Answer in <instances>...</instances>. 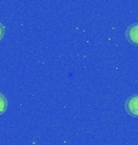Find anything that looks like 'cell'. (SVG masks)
Returning a JSON list of instances; mask_svg holds the SVG:
<instances>
[{"label": "cell", "instance_id": "6da1fadb", "mask_svg": "<svg viewBox=\"0 0 138 145\" xmlns=\"http://www.w3.org/2000/svg\"><path fill=\"white\" fill-rule=\"evenodd\" d=\"M126 110L128 111V114H131L132 116H138V94L137 96H132L131 98L127 99Z\"/></svg>", "mask_w": 138, "mask_h": 145}, {"label": "cell", "instance_id": "7a4b0ae2", "mask_svg": "<svg viewBox=\"0 0 138 145\" xmlns=\"http://www.w3.org/2000/svg\"><path fill=\"white\" fill-rule=\"evenodd\" d=\"M127 39L130 40L132 44L138 45V23L131 25L127 30Z\"/></svg>", "mask_w": 138, "mask_h": 145}, {"label": "cell", "instance_id": "3957f363", "mask_svg": "<svg viewBox=\"0 0 138 145\" xmlns=\"http://www.w3.org/2000/svg\"><path fill=\"white\" fill-rule=\"evenodd\" d=\"M6 99L5 97L3 96V94H0V114H3L4 111L6 110Z\"/></svg>", "mask_w": 138, "mask_h": 145}, {"label": "cell", "instance_id": "277c9868", "mask_svg": "<svg viewBox=\"0 0 138 145\" xmlns=\"http://www.w3.org/2000/svg\"><path fill=\"white\" fill-rule=\"evenodd\" d=\"M4 30H5V29H4V27L0 24V39H1L3 36H4Z\"/></svg>", "mask_w": 138, "mask_h": 145}]
</instances>
